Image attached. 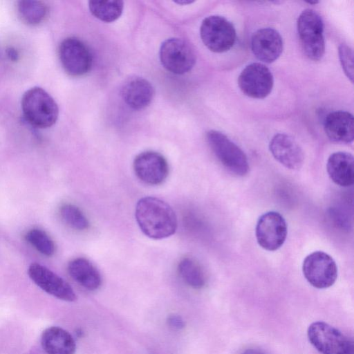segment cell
Wrapping results in <instances>:
<instances>
[{
  "label": "cell",
  "mask_w": 354,
  "mask_h": 354,
  "mask_svg": "<svg viewBox=\"0 0 354 354\" xmlns=\"http://www.w3.org/2000/svg\"><path fill=\"white\" fill-rule=\"evenodd\" d=\"M242 354H265V353L258 349L249 348V349L245 350Z\"/></svg>",
  "instance_id": "29"
},
{
  "label": "cell",
  "mask_w": 354,
  "mask_h": 354,
  "mask_svg": "<svg viewBox=\"0 0 354 354\" xmlns=\"http://www.w3.org/2000/svg\"><path fill=\"white\" fill-rule=\"evenodd\" d=\"M178 272L182 279L193 288L199 289L205 285L204 271L199 263L193 258H183L178 264Z\"/></svg>",
  "instance_id": "22"
},
{
  "label": "cell",
  "mask_w": 354,
  "mask_h": 354,
  "mask_svg": "<svg viewBox=\"0 0 354 354\" xmlns=\"http://www.w3.org/2000/svg\"><path fill=\"white\" fill-rule=\"evenodd\" d=\"M17 10L21 20L30 26L41 24L48 13L47 5L40 1H19L17 3Z\"/></svg>",
  "instance_id": "21"
},
{
  "label": "cell",
  "mask_w": 354,
  "mask_h": 354,
  "mask_svg": "<svg viewBox=\"0 0 354 354\" xmlns=\"http://www.w3.org/2000/svg\"><path fill=\"white\" fill-rule=\"evenodd\" d=\"M255 234L257 243L262 248L268 251L277 250L286 239V222L279 212H266L257 221Z\"/></svg>",
  "instance_id": "10"
},
{
  "label": "cell",
  "mask_w": 354,
  "mask_h": 354,
  "mask_svg": "<svg viewBox=\"0 0 354 354\" xmlns=\"http://www.w3.org/2000/svg\"><path fill=\"white\" fill-rule=\"evenodd\" d=\"M168 326L176 330H180L185 327V322L183 318L178 315H171L167 317Z\"/></svg>",
  "instance_id": "27"
},
{
  "label": "cell",
  "mask_w": 354,
  "mask_h": 354,
  "mask_svg": "<svg viewBox=\"0 0 354 354\" xmlns=\"http://www.w3.org/2000/svg\"><path fill=\"white\" fill-rule=\"evenodd\" d=\"M41 345L46 354H75L76 351L73 337L59 326H50L43 331Z\"/></svg>",
  "instance_id": "19"
},
{
  "label": "cell",
  "mask_w": 354,
  "mask_h": 354,
  "mask_svg": "<svg viewBox=\"0 0 354 354\" xmlns=\"http://www.w3.org/2000/svg\"><path fill=\"white\" fill-rule=\"evenodd\" d=\"M175 3H178V4H180V5H186V4H189V3H191L192 2H194L193 1H189V0H180V1H174Z\"/></svg>",
  "instance_id": "30"
},
{
  "label": "cell",
  "mask_w": 354,
  "mask_h": 354,
  "mask_svg": "<svg viewBox=\"0 0 354 354\" xmlns=\"http://www.w3.org/2000/svg\"><path fill=\"white\" fill-rule=\"evenodd\" d=\"M70 276L80 286L88 290H95L102 284V277L95 266L87 259L79 257L68 264Z\"/></svg>",
  "instance_id": "20"
},
{
  "label": "cell",
  "mask_w": 354,
  "mask_h": 354,
  "mask_svg": "<svg viewBox=\"0 0 354 354\" xmlns=\"http://www.w3.org/2000/svg\"><path fill=\"white\" fill-rule=\"evenodd\" d=\"M297 28L306 55L314 61L321 59L325 52L324 23L321 16L312 9H306L298 17Z\"/></svg>",
  "instance_id": "3"
},
{
  "label": "cell",
  "mask_w": 354,
  "mask_h": 354,
  "mask_svg": "<svg viewBox=\"0 0 354 354\" xmlns=\"http://www.w3.org/2000/svg\"><path fill=\"white\" fill-rule=\"evenodd\" d=\"M21 109L28 122L41 129L53 126L59 115L56 102L48 93L40 87H32L24 93Z\"/></svg>",
  "instance_id": "2"
},
{
  "label": "cell",
  "mask_w": 354,
  "mask_h": 354,
  "mask_svg": "<svg viewBox=\"0 0 354 354\" xmlns=\"http://www.w3.org/2000/svg\"><path fill=\"white\" fill-rule=\"evenodd\" d=\"M28 274L46 293L66 301L73 302L77 299V295L72 287L46 267L32 263L28 267Z\"/></svg>",
  "instance_id": "12"
},
{
  "label": "cell",
  "mask_w": 354,
  "mask_h": 354,
  "mask_svg": "<svg viewBox=\"0 0 354 354\" xmlns=\"http://www.w3.org/2000/svg\"><path fill=\"white\" fill-rule=\"evenodd\" d=\"M59 57L65 71L72 76L87 73L92 66V55L88 46L76 37H68L59 47Z\"/></svg>",
  "instance_id": "9"
},
{
  "label": "cell",
  "mask_w": 354,
  "mask_h": 354,
  "mask_svg": "<svg viewBox=\"0 0 354 354\" xmlns=\"http://www.w3.org/2000/svg\"><path fill=\"white\" fill-rule=\"evenodd\" d=\"M251 48L258 59L272 63L279 57L283 51L282 37L272 28L259 29L252 37Z\"/></svg>",
  "instance_id": "15"
},
{
  "label": "cell",
  "mask_w": 354,
  "mask_h": 354,
  "mask_svg": "<svg viewBox=\"0 0 354 354\" xmlns=\"http://www.w3.org/2000/svg\"><path fill=\"white\" fill-rule=\"evenodd\" d=\"M91 12L98 19L110 23L121 15L124 3L120 0H93L88 2Z\"/></svg>",
  "instance_id": "23"
},
{
  "label": "cell",
  "mask_w": 354,
  "mask_h": 354,
  "mask_svg": "<svg viewBox=\"0 0 354 354\" xmlns=\"http://www.w3.org/2000/svg\"><path fill=\"white\" fill-rule=\"evenodd\" d=\"M206 138L213 153L228 171L238 176L248 173L250 167L245 153L225 134L210 130L207 132Z\"/></svg>",
  "instance_id": "4"
},
{
  "label": "cell",
  "mask_w": 354,
  "mask_h": 354,
  "mask_svg": "<svg viewBox=\"0 0 354 354\" xmlns=\"http://www.w3.org/2000/svg\"><path fill=\"white\" fill-rule=\"evenodd\" d=\"M324 128L326 136L333 142L347 144L353 140V117L348 111H336L328 114Z\"/></svg>",
  "instance_id": "16"
},
{
  "label": "cell",
  "mask_w": 354,
  "mask_h": 354,
  "mask_svg": "<svg viewBox=\"0 0 354 354\" xmlns=\"http://www.w3.org/2000/svg\"><path fill=\"white\" fill-rule=\"evenodd\" d=\"M6 55L8 59L12 62H16L19 59V52L14 47H8L6 49Z\"/></svg>",
  "instance_id": "28"
},
{
  "label": "cell",
  "mask_w": 354,
  "mask_h": 354,
  "mask_svg": "<svg viewBox=\"0 0 354 354\" xmlns=\"http://www.w3.org/2000/svg\"><path fill=\"white\" fill-rule=\"evenodd\" d=\"M122 97L126 104L133 109H142L151 102L154 90L151 84L140 77H132L124 83Z\"/></svg>",
  "instance_id": "17"
},
{
  "label": "cell",
  "mask_w": 354,
  "mask_h": 354,
  "mask_svg": "<svg viewBox=\"0 0 354 354\" xmlns=\"http://www.w3.org/2000/svg\"><path fill=\"white\" fill-rule=\"evenodd\" d=\"M273 76L264 64L255 62L245 67L238 78L241 91L247 96L263 99L267 97L273 87Z\"/></svg>",
  "instance_id": "11"
},
{
  "label": "cell",
  "mask_w": 354,
  "mask_h": 354,
  "mask_svg": "<svg viewBox=\"0 0 354 354\" xmlns=\"http://www.w3.org/2000/svg\"><path fill=\"white\" fill-rule=\"evenodd\" d=\"M339 58L342 69L346 77L353 82V52L346 44H342L339 46Z\"/></svg>",
  "instance_id": "26"
},
{
  "label": "cell",
  "mask_w": 354,
  "mask_h": 354,
  "mask_svg": "<svg viewBox=\"0 0 354 354\" xmlns=\"http://www.w3.org/2000/svg\"><path fill=\"white\" fill-rule=\"evenodd\" d=\"M326 170L330 178L337 185L349 187L354 183V158L351 153L338 151L328 158Z\"/></svg>",
  "instance_id": "18"
},
{
  "label": "cell",
  "mask_w": 354,
  "mask_h": 354,
  "mask_svg": "<svg viewBox=\"0 0 354 354\" xmlns=\"http://www.w3.org/2000/svg\"><path fill=\"white\" fill-rule=\"evenodd\" d=\"M307 3H310V4H316L317 3H319V1H307Z\"/></svg>",
  "instance_id": "31"
},
{
  "label": "cell",
  "mask_w": 354,
  "mask_h": 354,
  "mask_svg": "<svg viewBox=\"0 0 354 354\" xmlns=\"http://www.w3.org/2000/svg\"><path fill=\"white\" fill-rule=\"evenodd\" d=\"M135 216L141 231L153 239L167 238L177 230L175 212L168 203L156 197L141 198L137 202Z\"/></svg>",
  "instance_id": "1"
},
{
  "label": "cell",
  "mask_w": 354,
  "mask_h": 354,
  "mask_svg": "<svg viewBox=\"0 0 354 354\" xmlns=\"http://www.w3.org/2000/svg\"><path fill=\"white\" fill-rule=\"evenodd\" d=\"M270 151L273 157L285 167L300 169L304 161V153L299 145L290 136L277 133L271 139Z\"/></svg>",
  "instance_id": "14"
},
{
  "label": "cell",
  "mask_w": 354,
  "mask_h": 354,
  "mask_svg": "<svg viewBox=\"0 0 354 354\" xmlns=\"http://www.w3.org/2000/svg\"><path fill=\"white\" fill-rule=\"evenodd\" d=\"M200 33L205 46L214 53L229 50L234 46L236 37L233 24L218 15H212L204 19Z\"/></svg>",
  "instance_id": "6"
},
{
  "label": "cell",
  "mask_w": 354,
  "mask_h": 354,
  "mask_svg": "<svg viewBox=\"0 0 354 354\" xmlns=\"http://www.w3.org/2000/svg\"><path fill=\"white\" fill-rule=\"evenodd\" d=\"M25 238L42 254L50 257L55 253V244L45 232L39 229H32L26 233Z\"/></svg>",
  "instance_id": "25"
},
{
  "label": "cell",
  "mask_w": 354,
  "mask_h": 354,
  "mask_svg": "<svg viewBox=\"0 0 354 354\" xmlns=\"http://www.w3.org/2000/svg\"><path fill=\"white\" fill-rule=\"evenodd\" d=\"M133 166L137 177L150 185L162 183L169 174L167 160L162 154L156 151L140 153L135 158Z\"/></svg>",
  "instance_id": "13"
},
{
  "label": "cell",
  "mask_w": 354,
  "mask_h": 354,
  "mask_svg": "<svg viewBox=\"0 0 354 354\" xmlns=\"http://www.w3.org/2000/svg\"><path fill=\"white\" fill-rule=\"evenodd\" d=\"M302 272L307 281L319 289L330 287L337 278L335 261L323 251H315L306 256L302 264Z\"/></svg>",
  "instance_id": "7"
},
{
  "label": "cell",
  "mask_w": 354,
  "mask_h": 354,
  "mask_svg": "<svg viewBox=\"0 0 354 354\" xmlns=\"http://www.w3.org/2000/svg\"><path fill=\"white\" fill-rule=\"evenodd\" d=\"M59 212L62 219L71 227L79 231L88 228L89 222L87 218L76 205L64 204L60 207Z\"/></svg>",
  "instance_id": "24"
},
{
  "label": "cell",
  "mask_w": 354,
  "mask_h": 354,
  "mask_svg": "<svg viewBox=\"0 0 354 354\" xmlns=\"http://www.w3.org/2000/svg\"><path fill=\"white\" fill-rule=\"evenodd\" d=\"M310 344L322 354H353L352 342L340 330L324 322H315L308 328Z\"/></svg>",
  "instance_id": "5"
},
{
  "label": "cell",
  "mask_w": 354,
  "mask_h": 354,
  "mask_svg": "<svg viewBox=\"0 0 354 354\" xmlns=\"http://www.w3.org/2000/svg\"><path fill=\"white\" fill-rule=\"evenodd\" d=\"M159 55L164 68L178 75L189 72L196 60L195 52L191 45L179 38L165 40L161 44Z\"/></svg>",
  "instance_id": "8"
}]
</instances>
